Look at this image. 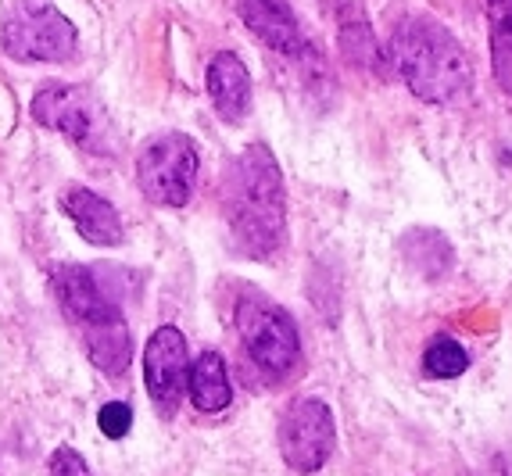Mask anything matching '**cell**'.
<instances>
[{
  "mask_svg": "<svg viewBox=\"0 0 512 476\" xmlns=\"http://www.w3.org/2000/svg\"><path fill=\"white\" fill-rule=\"evenodd\" d=\"M222 219L244 258L265 262L287 244V190L273 151L248 144L222 176Z\"/></svg>",
  "mask_w": 512,
  "mask_h": 476,
  "instance_id": "cell-1",
  "label": "cell"
},
{
  "mask_svg": "<svg viewBox=\"0 0 512 476\" xmlns=\"http://www.w3.org/2000/svg\"><path fill=\"white\" fill-rule=\"evenodd\" d=\"M387 54L402 83L427 104L459 101L473 83L470 54L441 22L427 15L402 18L387 40Z\"/></svg>",
  "mask_w": 512,
  "mask_h": 476,
  "instance_id": "cell-2",
  "label": "cell"
},
{
  "mask_svg": "<svg viewBox=\"0 0 512 476\" xmlns=\"http://www.w3.org/2000/svg\"><path fill=\"white\" fill-rule=\"evenodd\" d=\"M79 33L51 0H11L0 22V51L15 61H72Z\"/></svg>",
  "mask_w": 512,
  "mask_h": 476,
  "instance_id": "cell-3",
  "label": "cell"
},
{
  "mask_svg": "<svg viewBox=\"0 0 512 476\" xmlns=\"http://www.w3.org/2000/svg\"><path fill=\"white\" fill-rule=\"evenodd\" d=\"M201 154L187 133H162L140 151L137 183L151 204L162 208H183L194 194Z\"/></svg>",
  "mask_w": 512,
  "mask_h": 476,
  "instance_id": "cell-4",
  "label": "cell"
},
{
  "mask_svg": "<svg viewBox=\"0 0 512 476\" xmlns=\"http://www.w3.org/2000/svg\"><path fill=\"white\" fill-rule=\"evenodd\" d=\"M29 111H33L36 126L61 133L65 140L86 147V151H104L108 147V115H104L101 101L86 86H40Z\"/></svg>",
  "mask_w": 512,
  "mask_h": 476,
  "instance_id": "cell-5",
  "label": "cell"
},
{
  "mask_svg": "<svg viewBox=\"0 0 512 476\" xmlns=\"http://www.w3.org/2000/svg\"><path fill=\"white\" fill-rule=\"evenodd\" d=\"M237 333L248 355L269 373L283 376L298 366L301 337L298 326L276 301L269 298H240L237 305Z\"/></svg>",
  "mask_w": 512,
  "mask_h": 476,
  "instance_id": "cell-6",
  "label": "cell"
},
{
  "mask_svg": "<svg viewBox=\"0 0 512 476\" xmlns=\"http://www.w3.org/2000/svg\"><path fill=\"white\" fill-rule=\"evenodd\" d=\"M337 441V426L326 401L301 398L280 419V455L294 473H316L326 466Z\"/></svg>",
  "mask_w": 512,
  "mask_h": 476,
  "instance_id": "cell-7",
  "label": "cell"
},
{
  "mask_svg": "<svg viewBox=\"0 0 512 476\" xmlns=\"http://www.w3.org/2000/svg\"><path fill=\"white\" fill-rule=\"evenodd\" d=\"M54 294H58L65 315L76 323L79 337L126 323L119 301L111 298V290L104 287L90 265H58L54 269Z\"/></svg>",
  "mask_w": 512,
  "mask_h": 476,
  "instance_id": "cell-8",
  "label": "cell"
},
{
  "mask_svg": "<svg viewBox=\"0 0 512 476\" xmlns=\"http://www.w3.org/2000/svg\"><path fill=\"white\" fill-rule=\"evenodd\" d=\"M187 373V337L176 326H158L144 348V383L151 401L162 408L165 416H172L180 408L183 394H187Z\"/></svg>",
  "mask_w": 512,
  "mask_h": 476,
  "instance_id": "cell-9",
  "label": "cell"
},
{
  "mask_svg": "<svg viewBox=\"0 0 512 476\" xmlns=\"http://www.w3.org/2000/svg\"><path fill=\"white\" fill-rule=\"evenodd\" d=\"M240 18H244V26H248L269 51L283 54V58H294V61L319 58L316 47L301 33L294 11L287 8V4H280V0H240Z\"/></svg>",
  "mask_w": 512,
  "mask_h": 476,
  "instance_id": "cell-10",
  "label": "cell"
},
{
  "mask_svg": "<svg viewBox=\"0 0 512 476\" xmlns=\"http://www.w3.org/2000/svg\"><path fill=\"white\" fill-rule=\"evenodd\" d=\"M61 212L69 215L76 233L94 247H115L122 244L126 230H122V219L115 212V204L108 197L94 194L86 187H72L61 194Z\"/></svg>",
  "mask_w": 512,
  "mask_h": 476,
  "instance_id": "cell-11",
  "label": "cell"
},
{
  "mask_svg": "<svg viewBox=\"0 0 512 476\" xmlns=\"http://www.w3.org/2000/svg\"><path fill=\"white\" fill-rule=\"evenodd\" d=\"M208 97L226 122H240L251 111V76L237 54L222 51L208 65Z\"/></svg>",
  "mask_w": 512,
  "mask_h": 476,
  "instance_id": "cell-12",
  "label": "cell"
},
{
  "mask_svg": "<svg viewBox=\"0 0 512 476\" xmlns=\"http://www.w3.org/2000/svg\"><path fill=\"white\" fill-rule=\"evenodd\" d=\"M187 394L194 401L197 412H222L230 408L233 401V387L230 376H226V362H222L219 351H201V355L190 362L187 373Z\"/></svg>",
  "mask_w": 512,
  "mask_h": 476,
  "instance_id": "cell-13",
  "label": "cell"
},
{
  "mask_svg": "<svg viewBox=\"0 0 512 476\" xmlns=\"http://www.w3.org/2000/svg\"><path fill=\"white\" fill-rule=\"evenodd\" d=\"M487 8V33H491V65L512 97V0H484Z\"/></svg>",
  "mask_w": 512,
  "mask_h": 476,
  "instance_id": "cell-14",
  "label": "cell"
},
{
  "mask_svg": "<svg viewBox=\"0 0 512 476\" xmlns=\"http://www.w3.org/2000/svg\"><path fill=\"white\" fill-rule=\"evenodd\" d=\"M423 369L437 380H455L470 369V351L462 348L455 337H437L430 340L427 355H423Z\"/></svg>",
  "mask_w": 512,
  "mask_h": 476,
  "instance_id": "cell-15",
  "label": "cell"
},
{
  "mask_svg": "<svg viewBox=\"0 0 512 476\" xmlns=\"http://www.w3.org/2000/svg\"><path fill=\"white\" fill-rule=\"evenodd\" d=\"M97 426L108 441H122V437L133 430V408L126 401H108V405L97 412Z\"/></svg>",
  "mask_w": 512,
  "mask_h": 476,
  "instance_id": "cell-16",
  "label": "cell"
},
{
  "mask_svg": "<svg viewBox=\"0 0 512 476\" xmlns=\"http://www.w3.org/2000/svg\"><path fill=\"white\" fill-rule=\"evenodd\" d=\"M47 469H51V476H94L83 455L76 448H65V444L51 455V466Z\"/></svg>",
  "mask_w": 512,
  "mask_h": 476,
  "instance_id": "cell-17",
  "label": "cell"
}]
</instances>
